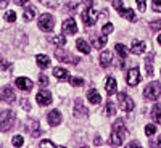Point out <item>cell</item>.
I'll return each instance as SVG.
<instances>
[{
	"instance_id": "cell-1",
	"label": "cell",
	"mask_w": 161,
	"mask_h": 148,
	"mask_svg": "<svg viewBox=\"0 0 161 148\" xmlns=\"http://www.w3.org/2000/svg\"><path fill=\"white\" fill-rule=\"evenodd\" d=\"M124 134H126L124 121H123V119L114 121L111 135H110V145H113V146H121V145H123V140H124Z\"/></svg>"
},
{
	"instance_id": "cell-2",
	"label": "cell",
	"mask_w": 161,
	"mask_h": 148,
	"mask_svg": "<svg viewBox=\"0 0 161 148\" xmlns=\"http://www.w3.org/2000/svg\"><path fill=\"white\" fill-rule=\"evenodd\" d=\"M13 124H15V113L10 111V110L0 113V130L8 132L13 127Z\"/></svg>"
},
{
	"instance_id": "cell-3",
	"label": "cell",
	"mask_w": 161,
	"mask_h": 148,
	"mask_svg": "<svg viewBox=\"0 0 161 148\" xmlns=\"http://www.w3.org/2000/svg\"><path fill=\"white\" fill-rule=\"evenodd\" d=\"M113 7L118 10V15H119V16L126 18V19H127V21H130V23L137 21L136 13H134L130 8H124V5H123V2H121V0H113Z\"/></svg>"
},
{
	"instance_id": "cell-4",
	"label": "cell",
	"mask_w": 161,
	"mask_h": 148,
	"mask_svg": "<svg viewBox=\"0 0 161 148\" xmlns=\"http://www.w3.org/2000/svg\"><path fill=\"white\" fill-rule=\"evenodd\" d=\"M159 95H161V84L159 82H152L143 90V97L147 100H158Z\"/></svg>"
},
{
	"instance_id": "cell-5",
	"label": "cell",
	"mask_w": 161,
	"mask_h": 148,
	"mask_svg": "<svg viewBox=\"0 0 161 148\" xmlns=\"http://www.w3.org/2000/svg\"><path fill=\"white\" fill-rule=\"evenodd\" d=\"M80 18H82V21H84V24L87 26V28H90V26H93V24L97 23L98 11H95L92 7H87V10H86V11H82Z\"/></svg>"
},
{
	"instance_id": "cell-6",
	"label": "cell",
	"mask_w": 161,
	"mask_h": 148,
	"mask_svg": "<svg viewBox=\"0 0 161 148\" xmlns=\"http://www.w3.org/2000/svg\"><path fill=\"white\" fill-rule=\"evenodd\" d=\"M39 28L45 32L53 31V28H55V19H53V16L48 15V13H44V15L39 18Z\"/></svg>"
},
{
	"instance_id": "cell-7",
	"label": "cell",
	"mask_w": 161,
	"mask_h": 148,
	"mask_svg": "<svg viewBox=\"0 0 161 148\" xmlns=\"http://www.w3.org/2000/svg\"><path fill=\"white\" fill-rule=\"evenodd\" d=\"M118 101H119V110H123V111H132L134 110V100L126 95V93H119L118 95Z\"/></svg>"
},
{
	"instance_id": "cell-8",
	"label": "cell",
	"mask_w": 161,
	"mask_h": 148,
	"mask_svg": "<svg viewBox=\"0 0 161 148\" xmlns=\"http://www.w3.org/2000/svg\"><path fill=\"white\" fill-rule=\"evenodd\" d=\"M55 57H57V60L61 61V63H71V64H77V63H79V58L69 55L68 50H57V52H55Z\"/></svg>"
},
{
	"instance_id": "cell-9",
	"label": "cell",
	"mask_w": 161,
	"mask_h": 148,
	"mask_svg": "<svg viewBox=\"0 0 161 148\" xmlns=\"http://www.w3.org/2000/svg\"><path fill=\"white\" fill-rule=\"evenodd\" d=\"M36 100H37V103H39L40 106H47V105L52 103V93H50L48 90L42 89V90H39V92H37Z\"/></svg>"
},
{
	"instance_id": "cell-10",
	"label": "cell",
	"mask_w": 161,
	"mask_h": 148,
	"mask_svg": "<svg viewBox=\"0 0 161 148\" xmlns=\"http://www.w3.org/2000/svg\"><path fill=\"white\" fill-rule=\"evenodd\" d=\"M77 32V24L73 18H68L63 21V34H68V36H73Z\"/></svg>"
},
{
	"instance_id": "cell-11",
	"label": "cell",
	"mask_w": 161,
	"mask_h": 148,
	"mask_svg": "<svg viewBox=\"0 0 161 148\" xmlns=\"http://www.w3.org/2000/svg\"><path fill=\"white\" fill-rule=\"evenodd\" d=\"M139 82H140V71H139V68L129 69V73H127V84L130 87H136Z\"/></svg>"
},
{
	"instance_id": "cell-12",
	"label": "cell",
	"mask_w": 161,
	"mask_h": 148,
	"mask_svg": "<svg viewBox=\"0 0 161 148\" xmlns=\"http://www.w3.org/2000/svg\"><path fill=\"white\" fill-rule=\"evenodd\" d=\"M15 98H16V95H15V92H13L11 87H3L0 90V100H3L7 103H13Z\"/></svg>"
},
{
	"instance_id": "cell-13",
	"label": "cell",
	"mask_w": 161,
	"mask_h": 148,
	"mask_svg": "<svg viewBox=\"0 0 161 148\" xmlns=\"http://www.w3.org/2000/svg\"><path fill=\"white\" fill-rule=\"evenodd\" d=\"M47 121H48V124H50L52 127L60 126V124H61V114H60V111H58V110H52V111L47 114Z\"/></svg>"
},
{
	"instance_id": "cell-14",
	"label": "cell",
	"mask_w": 161,
	"mask_h": 148,
	"mask_svg": "<svg viewBox=\"0 0 161 148\" xmlns=\"http://www.w3.org/2000/svg\"><path fill=\"white\" fill-rule=\"evenodd\" d=\"M15 84H16V87L18 89H21V90H24V92H31V89H32V80L31 79H28V77H18L16 80H15Z\"/></svg>"
},
{
	"instance_id": "cell-15",
	"label": "cell",
	"mask_w": 161,
	"mask_h": 148,
	"mask_svg": "<svg viewBox=\"0 0 161 148\" xmlns=\"http://www.w3.org/2000/svg\"><path fill=\"white\" fill-rule=\"evenodd\" d=\"M147 48V44L143 40H132V45H130V50L132 53H136V55H142Z\"/></svg>"
},
{
	"instance_id": "cell-16",
	"label": "cell",
	"mask_w": 161,
	"mask_h": 148,
	"mask_svg": "<svg viewBox=\"0 0 161 148\" xmlns=\"http://www.w3.org/2000/svg\"><path fill=\"white\" fill-rule=\"evenodd\" d=\"M116 89H118V84H116V79L114 77H108L105 82V92L108 93V95H114L116 93Z\"/></svg>"
},
{
	"instance_id": "cell-17",
	"label": "cell",
	"mask_w": 161,
	"mask_h": 148,
	"mask_svg": "<svg viewBox=\"0 0 161 148\" xmlns=\"http://www.w3.org/2000/svg\"><path fill=\"white\" fill-rule=\"evenodd\" d=\"M74 114L79 118V116H87L89 114V110L84 106V103H82V100H76V103H74Z\"/></svg>"
},
{
	"instance_id": "cell-18",
	"label": "cell",
	"mask_w": 161,
	"mask_h": 148,
	"mask_svg": "<svg viewBox=\"0 0 161 148\" xmlns=\"http://www.w3.org/2000/svg\"><path fill=\"white\" fill-rule=\"evenodd\" d=\"M111 61H113V55H111V52H110V50L102 52V55H100V64L103 66V68H108V66L111 64Z\"/></svg>"
},
{
	"instance_id": "cell-19",
	"label": "cell",
	"mask_w": 161,
	"mask_h": 148,
	"mask_svg": "<svg viewBox=\"0 0 161 148\" xmlns=\"http://www.w3.org/2000/svg\"><path fill=\"white\" fill-rule=\"evenodd\" d=\"M92 45L93 48H103L106 45V36H93L92 37Z\"/></svg>"
},
{
	"instance_id": "cell-20",
	"label": "cell",
	"mask_w": 161,
	"mask_h": 148,
	"mask_svg": "<svg viewBox=\"0 0 161 148\" xmlns=\"http://www.w3.org/2000/svg\"><path fill=\"white\" fill-rule=\"evenodd\" d=\"M87 98H89V101H90L92 105H98V103L102 101V97L98 95V92H97L95 89H90V90L87 92Z\"/></svg>"
},
{
	"instance_id": "cell-21",
	"label": "cell",
	"mask_w": 161,
	"mask_h": 148,
	"mask_svg": "<svg viewBox=\"0 0 161 148\" xmlns=\"http://www.w3.org/2000/svg\"><path fill=\"white\" fill-rule=\"evenodd\" d=\"M53 76H55L57 79H60V80H68L71 77V74L66 69H63V68H55L53 69Z\"/></svg>"
},
{
	"instance_id": "cell-22",
	"label": "cell",
	"mask_w": 161,
	"mask_h": 148,
	"mask_svg": "<svg viewBox=\"0 0 161 148\" xmlns=\"http://www.w3.org/2000/svg\"><path fill=\"white\" fill-rule=\"evenodd\" d=\"M152 119L155 121V123L161 124V103H156L152 108Z\"/></svg>"
},
{
	"instance_id": "cell-23",
	"label": "cell",
	"mask_w": 161,
	"mask_h": 148,
	"mask_svg": "<svg viewBox=\"0 0 161 148\" xmlns=\"http://www.w3.org/2000/svg\"><path fill=\"white\" fill-rule=\"evenodd\" d=\"M28 130L31 132L32 137H39L40 135V129H39V123H37V121H29V123H28Z\"/></svg>"
},
{
	"instance_id": "cell-24",
	"label": "cell",
	"mask_w": 161,
	"mask_h": 148,
	"mask_svg": "<svg viewBox=\"0 0 161 148\" xmlns=\"http://www.w3.org/2000/svg\"><path fill=\"white\" fill-rule=\"evenodd\" d=\"M76 47L82 52L84 55H89V53H90V45L86 42V40H82V39H77L76 40Z\"/></svg>"
},
{
	"instance_id": "cell-25",
	"label": "cell",
	"mask_w": 161,
	"mask_h": 148,
	"mask_svg": "<svg viewBox=\"0 0 161 148\" xmlns=\"http://www.w3.org/2000/svg\"><path fill=\"white\" fill-rule=\"evenodd\" d=\"M36 61H37V64L42 69H45V68H48V66H50V58L47 55H37L36 57Z\"/></svg>"
},
{
	"instance_id": "cell-26",
	"label": "cell",
	"mask_w": 161,
	"mask_h": 148,
	"mask_svg": "<svg viewBox=\"0 0 161 148\" xmlns=\"http://www.w3.org/2000/svg\"><path fill=\"white\" fill-rule=\"evenodd\" d=\"M23 18H24V21H32L36 18V8L34 7H28L24 10V13H23Z\"/></svg>"
},
{
	"instance_id": "cell-27",
	"label": "cell",
	"mask_w": 161,
	"mask_h": 148,
	"mask_svg": "<svg viewBox=\"0 0 161 148\" xmlns=\"http://www.w3.org/2000/svg\"><path fill=\"white\" fill-rule=\"evenodd\" d=\"M116 108H118L116 103L108 100V101H106V105H105V114H106V116H113V114L116 113Z\"/></svg>"
},
{
	"instance_id": "cell-28",
	"label": "cell",
	"mask_w": 161,
	"mask_h": 148,
	"mask_svg": "<svg viewBox=\"0 0 161 148\" xmlns=\"http://www.w3.org/2000/svg\"><path fill=\"white\" fill-rule=\"evenodd\" d=\"M116 53L121 57V58H127V55H129V50H127V47L126 45H123V44H116Z\"/></svg>"
},
{
	"instance_id": "cell-29",
	"label": "cell",
	"mask_w": 161,
	"mask_h": 148,
	"mask_svg": "<svg viewBox=\"0 0 161 148\" xmlns=\"http://www.w3.org/2000/svg\"><path fill=\"white\" fill-rule=\"evenodd\" d=\"M50 42L55 44L58 47H64L66 45V37L64 36H55V37H50Z\"/></svg>"
},
{
	"instance_id": "cell-30",
	"label": "cell",
	"mask_w": 161,
	"mask_h": 148,
	"mask_svg": "<svg viewBox=\"0 0 161 148\" xmlns=\"http://www.w3.org/2000/svg\"><path fill=\"white\" fill-rule=\"evenodd\" d=\"M153 57H155V53H150V55L147 57V61H145V64H147V74H148V76H153V66H152Z\"/></svg>"
},
{
	"instance_id": "cell-31",
	"label": "cell",
	"mask_w": 161,
	"mask_h": 148,
	"mask_svg": "<svg viewBox=\"0 0 161 148\" xmlns=\"http://www.w3.org/2000/svg\"><path fill=\"white\" fill-rule=\"evenodd\" d=\"M69 80H71V85L73 87H79V85L84 84V79L82 77H69Z\"/></svg>"
},
{
	"instance_id": "cell-32",
	"label": "cell",
	"mask_w": 161,
	"mask_h": 148,
	"mask_svg": "<svg viewBox=\"0 0 161 148\" xmlns=\"http://www.w3.org/2000/svg\"><path fill=\"white\" fill-rule=\"evenodd\" d=\"M5 19H7L8 23H15V21H16V13H15V11H7V13H5Z\"/></svg>"
},
{
	"instance_id": "cell-33",
	"label": "cell",
	"mask_w": 161,
	"mask_h": 148,
	"mask_svg": "<svg viewBox=\"0 0 161 148\" xmlns=\"http://www.w3.org/2000/svg\"><path fill=\"white\" fill-rule=\"evenodd\" d=\"M11 143H13V146H23L24 140H23L21 135H15V137H13V140H11Z\"/></svg>"
},
{
	"instance_id": "cell-34",
	"label": "cell",
	"mask_w": 161,
	"mask_h": 148,
	"mask_svg": "<svg viewBox=\"0 0 161 148\" xmlns=\"http://www.w3.org/2000/svg\"><path fill=\"white\" fill-rule=\"evenodd\" d=\"M113 29H114V28H113V24H111V23H106L103 28H102V32H103L105 36H108L110 32H113Z\"/></svg>"
},
{
	"instance_id": "cell-35",
	"label": "cell",
	"mask_w": 161,
	"mask_h": 148,
	"mask_svg": "<svg viewBox=\"0 0 161 148\" xmlns=\"http://www.w3.org/2000/svg\"><path fill=\"white\" fill-rule=\"evenodd\" d=\"M40 3H44V5L48 7V8H53V7H57L58 0H40Z\"/></svg>"
},
{
	"instance_id": "cell-36",
	"label": "cell",
	"mask_w": 161,
	"mask_h": 148,
	"mask_svg": "<svg viewBox=\"0 0 161 148\" xmlns=\"http://www.w3.org/2000/svg\"><path fill=\"white\" fill-rule=\"evenodd\" d=\"M155 132H156V127L153 124H147L145 126V134H147V135H153Z\"/></svg>"
},
{
	"instance_id": "cell-37",
	"label": "cell",
	"mask_w": 161,
	"mask_h": 148,
	"mask_svg": "<svg viewBox=\"0 0 161 148\" xmlns=\"http://www.w3.org/2000/svg\"><path fill=\"white\" fill-rule=\"evenodd\" d=\"M10 68H11V64L7 63V61L3 60V57L0 55V69H10Z\"/></svg>"
},
{
	"instance_id": "cell-38",
	"label": "cell",
	"mask_w": 161,
	"mask_h": 148,
	"mask_svg": "<svg viewBox=\"0 0 161 148\" xmlns=\"http://www.w3.org/2000/svg\"><path fill=\"white\" fill-rule=\"evenodd\" d=\"M150 28H152L153 31H161V19H158V21H153V23H150Z\"/></svg>"
},
{
	"instance_id": "cell-39",
	"label": "cell",
	"mask_w": 161,
	"mask_h": 148,
	"mask_svg": "<svg viewBox=\"0 0 161 148\" xmlns=\"http://www.w3.org/2000/svg\"><path fill=\"white\" fill-rule=\"evenodd\" d=\"M39 84H40V85H44V87L48 84V79H47L45 74H40V76H39Z\"/></svg>"
},
{
	"instance_id": "cell-40",
	"label": "cell",
	"mask_w": 161,
	"mask_h": 148,
	"mask_svg": "<svg viewBox=\"0 0 161 148\" xmlns=\"http://www.w3.org/2000/svg\"><path fill=\"white\" fill-rule=\"evenodd\" d=\"M152 5L155 11H161V0H152Z\"/></svg>"
},
{
	"instance_id": "cell-41",
	"label": "cell",
	"mask_w": 161,
	"mask_h": 148,
	"mask_svg": "<svg viewBox=\"0 0 161 148\" xmlns=\"http://www.w3.org/2000/svg\"><path fill=\"white\" fill-rule=\"evenodd\" d=\"M137 7H139L140 11H145V8H147V0H137Z\"/></svg>"
},
{
	"instance_id": "cell-42",
	"label": "cell",
	"mask_w": 161,
	"mask_h": 148,
	"mask_svg": "<svg viewBox=\"0 0 161 148\" xmlns=\"http://www.w3.org/2000/svg\"><path fill=\"white\" fill-rule=\"evenodd\" d=\"M39 146H55V143L50 142V140H42V142L39 143Z\"/></svg>"
},
{
	"instance_id": "cell-43",
	"label": "cell",
	"mask_w": 161,
	"mask_h": 148,
	"mask_svg": "<svg viewBox=\"0 0 161 148\" xmlns=\"http://www.w3.org/2000/svg\"><path fill=\"white\" fill-rule=\"evenodd\" d=\"M15 3L16 5H26V3H29V0H15Z\"/></svg>"
},
{
	"instance_id": "cell-44",
	"label": "cell",
	"mask_w": 161,
	"mask_h": 148,
	"mask_svg": "<svg viewBox=\"0 0 161 148\" xmlns=\"http://www.w3.org/2000/svg\"><path fill=\"white\" fill-rule=\"evenodd\" d=\"M150 146H161V135H159L158 142H152V143H150Z\"/></svg>"
},
{
	"instance_id": "cell-45",
	"label": "cell",
	"mask_w": 161,
	"mask_h": 148,
	"mask_svg": "<svg viewBox=\"0 0 161 148\" xmlns=\"http://www.w3.org/2000/svg\"><path fill=\"white\" fill-rule=\"evenodd\" d=\"M23 106H24L26 110H31V105L28 103V100H23Z\"/></svg>"
},
{
	"instance_id": "cell-46",
	"label": "cell",
	"mask_w": 161,
	"mask_h": 148,
	"mask_svg": "<svg viewBox=\"0 0 161 148\" xmlns=\"http://www.w3.org/2000/svg\"><path fill=\"white\" fill-rule=\"evenodd\" d=\"M84 3H86L87 7H92V5H93V0H84Z\"/></svg>"
},
{
	"instance_id": "cell-47",
	"label": "cell",
	"mask_w": 161,
	"mask_h": 148,
	"mask_svg": "<svg viewBox=\"0 0 161 148\" xmlns=\"http://www.w3.org/2000/svg\"><path fill=\"white\" fill-rule=\"evenodd\" d=\"M129 146H140V143H137V142H130Z\"/></svg>"
},
{
	"instance_id": "cell-48",
	"label": "cell",
	"mask_w": 161,
	"mask_h": 148,
	"mask_svg": "<svg viewBox=\"0 0 161 148\" xmlns=\"http://www.w3.org/2000/svg\"><path fill=\"white\" fill-rule=\"evenodd\" d=\"M7 5V0H3V2H0V8H3Z\"/></svg>"
},
{
	"instance_id": "cell-49",
	"label": "cell",
	"mask_w": 161,
	"mask_h": 148,
	"mask_svg": "<svg viewBox=\"0 0 161 148\" xmlns=\"http://www.w3.org/2000/svg\"><path fill=\"white\" fill-rule=\"evenodd\" d=\"M158 44H159V45H161V34H159V36H158Z\"/></svg>"
}]
</instances>
